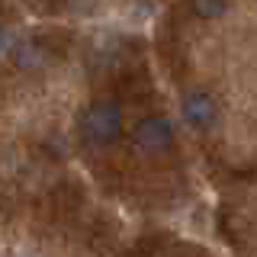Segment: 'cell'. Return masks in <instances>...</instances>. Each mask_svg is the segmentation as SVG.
<instances>
[{"label": "cell", "mask_w": 257, "mask_h": 257, "mask_svg": "<svg viewBox=\"0 0 257 257\" xmlns=\"http://www.w3.org/2000/svg\"><path fill=\"white\" fill-rule=\"evenodd\" d=\"M193 16H199V20H219V16L228 13V4H222V0H209V4H193L190 7Z\"/></svg>", "instance_id": "5b68a950"}, {"label": "cell", "mask_w": 257, "mask_h": 257, "mask_svg": "<svg viewBox=\"0 0 257 257\" xmlns=\"http://www.w3.org/2000/svg\"><path fill=\"white\" fill-rule=\"evenodd\" d=\"M77 132L90 148H109L122 139V106L112 96H100L84 106L77 119Z\"/></svg>", "instance_id": "6da1fadb"}, {"label": "cell", "mask_w": 257, "mask_h": 257, "mask_svg": "<svg viewBox=\"0 0 257 257\" xmlns=\"http://www.w3.org/2000/svg\"><path fill=\"white\" fill-rule=\"evenodd\" d=\"M132 142H135V148L148 151V155H164V151H171L174 142H177L174 122L167 116H158V112L142 116L139 122H135V128H132Z\"/></svg>", "instance_id": "7a4b0ae2"}, {"label": "cell", "mask_w": 257, "mask_h": 257, "mask_svg": "<svg viewBox=\"0 0 257 257\" xmlns=\"http://www.w3.org/2000/svg\"><path fill=\"white\" fill-rule=\"evenodd\" d=\"M180 116L190 128L206 132V128H212L219 122V103H215V96L209 90H187L180 100Z\"/></svg>", "instance_id": "3957f363"}, {"label": "cell", "mask_w": 257, "mask_h": 257, "mask_svg": "<svg viewBox=\"0 0 257 257\" xmlns=\"http://www.w3.org/2000/svg\"><path fill=\"white\" fill-rule=\"evenodd\" d=\"M7 48H10V32H7V26L0 23V55H4Z\"/></svg>", "instance_id": "8992f818"}, {"label": "cell", "mask_w": 257, "mask_h": 257, "mask_svg": "<svg viewBox=\"0 0 257 257\" xmlns=\"http://www.w3.org/2000/svg\"><path fill=\"white\" fill-rule=\"evenodd\" d=\"M52 58H55V45H48L42 36L29 39V42H20L13 48V61L20 68H39V64H45Z\"/></svg>", "instance_id": "277c9868"}]
</instances>
